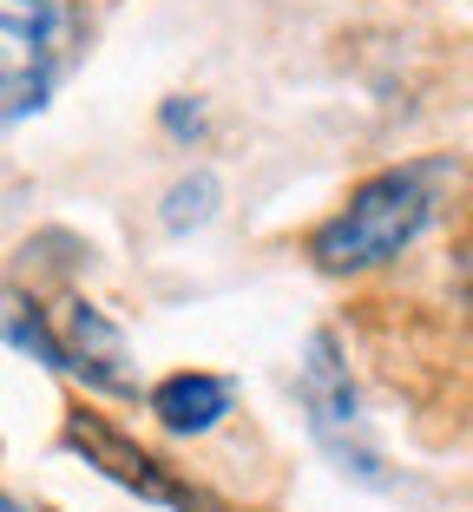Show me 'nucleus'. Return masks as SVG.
<instances>
[{
  "instance_id": "obj_1",
  "label": "nucleus",
  "mask_w": 473,
  "mask_h": 512,
  "mask_svg": "<svg viewBox=\"0 0 473 512\" xmlns=\"http://www.w3.org/2000/svg\"><path fill=\"white\" fill-rule=\"evenodd\" d=\"M441 184H447V165H401V171L362 178L349 191V204L309 237L316 270L322 276H362V270L395 263V256L434 224Z\"/></svg>"
},
{
  "instance_id": "obj_2",
  "label": "nucleus",
  "mask_w": 473,
  "mask_h": 512,
  "mask_svg": "<svg viewBox=\"0 0 473 512\" xmlns=\"http://www.w3.org/2000/svg\"><path fill=\"white\" fill-rule=\"evenodd\" d=\"M0 73H7V119H27L53 99L79 60V7L73 0H0Z\"/></svg>"
},
{
  "instance_id": "obj_3",
  "label": "nucleus",
  "mask_w": 473,
  "mask_h": 512,
  "mask_svg": "<svg viewBox=\"0 0 473 512\" xmlns=\"http://www.w3.org/2000/svg\"><path fill=\"white\" fill-rule=\"evenodd\" d=\"M296 401H303V414H309V434L322 440V453H329L342 473H355L362 486H388L382 453L368 440L362 401H355V381H349V362H342L336 335H309L303 368H296Z\"/></svg>"
},
{
  "instance_id": "obj_4",
  "label": "nucleus",
  "mask_w": 473,
  "mask_h": 512,
  "mask_svg": "<svg viewBox=\"0 0 473 512\" xmlns=\"http://www.w3.org/2000/svg\"><path fill=\"white\" fill-rule=\"evenodd\" d=\"M66 447L86 460V467H99L112 486H125V493L152 499V506H171V512H217L211 499L198 493V486H184L178 473L158 460V453H145L138 440H125L119 427L106 421V414H86V407H73L66 414Z\"/></svg>"
},
{
  "instance_id": "obj_5",
  "label": "nucleus",
  "mask_w": 473,
  "mask_h": 512,
  "mask_svg": "<svg viewBox=\"0 0 473 512\" xmlns=\"http://www.w3.org/2000/svg\"><path fill=\"white\" fill-rule=\"evenodd\" d=\"M60 342H66V368L86 381L92 394H132V375H125V335L119 322L86 296H66L60 302Z\"/></svg>"
},
{
  "instance_id": "obj_6",
  "label": "nucleus",
  "mask_w": 473,
  "mask_h": 512,
  "mask_svg": "<svg viewBox=\"0 0 473 512\" xmlns=\"http://www.w3.org/2000/svg\"><path fill=\"white\" fill-rule=\"evenodd\" d=\"M145 407H152V421L165 434H211L230 407H237V388L224 375H204V368H178V375H165L145 394Z\"/></svg>"
},
{
  "instance_id": "obj_7",
  "label": "nucleus",
  "mask_w": 473,
  "mask_h": 512,
  "mask_svg": "<svg viewBox=\"0 0 473 512\" xmlns=\"http://www.w3.org/2000/svg\"><path fill=\"white\" fill-rule=\"evenodd\" d=\"M217 204H224V184H217L211 171H191V178H178L165 191V211L158 217H165L171 237H191V230H204L217 217Z\"/></svg>"
},
{
  "instance_id": "obj_8",
  "label": "nucleus",
  "mask_w": 473,
  "mask_h": 512,
  "mask_svg": "<svg viewBox=\"0 0 473 512\" xmlns=\"http://www.w3.org/2000/svg\"><path fill=\"white\" fill-rule=\"evenodd\" d=\"M7 342H14L20 355H33V362H46V368H66L60 329H46V309H40V302H27L20 289L7 296Z\"/></svg>"
},
{
  "instance_id": "obj_9",
  "label": "nucleus",
  "mask_w": 473,
  "mask_h": 512,
  "mask_svg": "<svg viewBox=\"0 0 473 512\" xmlns=\"http://www.w3.org/2000/svg\"><path fill=\"white\" fill-rule=\"evenodd\" d=\"M165 132L184 138V145L204 138V106H198V99H165Z\"/></svg>"
},
{
  "instance_id": "obj_10",
  "label": "nucleus",
  "mask_w": 473,
  "mask_h": 512,
  "mask_svg": "<svg viewBox=\"0 0 473 512\" xmlns=\"http://www.w3.org/2000/svg\"><path fill=\"white\" fill-rule=\"evenodd\" d=\"M454 283H460V302H467V316H473V237L460 243V256H454Z\"/></svg>"
},
{
  "instance_id": "obj_11",
  "label": "nucleus",
  "mask_w": 473,
  "mask_h": 512,
  "mask_svg": "<svg viewBox=\"0 0 473 512\" xmlns=\"http://www.w3.org/2000/svg\"><path fill=\"white\" fill-rule=\"evenodd\" d=\"M0 512H27V506H20V499H7V506H0Z\"/></svg>"
}]
</instances>
